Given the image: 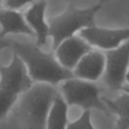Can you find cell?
<instances>
[{"mask_svg": "<svg viewBox=\"0 0 129 129\" xmlns=\"http://www.w3.org/2000/svg\"><path fill=\"white\" fill-rule=\"evenodd\" d=\"M5 45L23 61L33 81L54 86L75 78L71 71L59 64L54 53L43 51L35 43L10 40L5 41Z\"/></svg>", "mask_w": 129, "mask_h": 129, "instance_id": "cell-1", "label": "cell"}, {"mask_svg": "<svg viewBox=\"0 0 129 129\" xmlns=\"http://www.w3.org/2000/svg\"><path fill=\"white\" fill-rule=\"evenodd\" d=\"M57 94L54 86L37 83L19 95L13 112L21 129H46L47 119Z\"/></svg>", "mask_w": 129, "mask_h": 129, "instance_id": "cell-2", "label": "cell"}, {"mask_svg": "<svg viewBox=\"0 0 129 129\" xmlns=\"http://www.w3.org/2000/svg\"><path fill=\"white\" fill-rule=\"evenodd\" d=\"M102 7V2L84 9L70 3L62 13L49 18L47 23L48 35L53 39V50H55L64 40L74 36L76 32L95 27V16Z\"/></svg>", "mask_w": 129, "mask_h": 129, "instance_id": "cell-3", "label": "cell"}, {"mask_svg": "<svg viewBox=\"0 0 129 129\" xmlns=\"http://www.w3.org/2000/svg\"><path fill=\"white\" fill-rule=\"evenodd\" d=\"M61 88L62 97L68 105L80 106L84 110L98 109L108 113V109L99 97V88L95 83L73 78L63 81Z\"/></svg>", "mask_w": 129, "mask_h": 129, "instance_id": "cell-4", "label": "cell"}, {"mask_svg": "<svg viewBox=\"0 0 129 129\" xmlns=\"http://www.w3.org/2000/svg\"><path fill=\"white\" fill-rule=\"evenodd\" d=\"M104 80L112 91L121 90L129 65V40L114 50L105 52Z\"/></svg>", "mask_w": 129, "mask_h": 129, "instance_id": "cell-5", "label": "cell"}, {"mask_svg": "<svg viewBox=\"0 0 129 129\" xmlns=\"http://www.w3.org/2000/svg\"><path fill=\"white\" fill-rule=\"evenodd\" d=\"M33 83L26 65L14 52L10 65L0 66L1 90L19 96L27 91L34 85Z\"/></svg>", "mask_w": 129, "mask_h": 129, "instance_id": "cell-6", "label": "cell"}, {"mask_svg": "<svg viewBox=\"0 0 129 129\" xmlns=\"http://www.w3.org/2000/svg\"><path fill=\"white\" fill-rule=\"evenodd\" d=\"M80 37L91 46L111 50L120 46V43L129 40V28L120 29L103 28L95 26L80 31Z\"/></svg>", "mask_w": 129, "mask_h": 129, "instance_id": "cell-7", "label": "cell"}, {"mask_svg": "<svg viewBox=\"0 0 129 129\" xmlns=\"http://www.w3.org/2000/svg\"><path fill=\"white\" fill-rule=\"evenodd\" d=\"M91 50V46L83 38L74 35L61 43L54 56L61 66L72 72L80 59Z\"/></svg>", "mask_w": 129, "mask_h": 129, "instance_id": "cell-8", "label": "cell"}, {"mask_svg": "<svg viewBox=\"0 0 129 129\" xmlns=\"http://www.w3.org/2000/svg\"><path fill=\"white\" fill-rule=\"evenodd\" d=\"M105 57L99 50H90L77 63L72 72L75 78L87 81H98L105 72Z\"/></svg>", "mask_w": 129, "mask_h": 129, "instance_id": "cell-9", "label": "cell"}, {"mask_svg": "<svg viewBox=\"0 0 129 129\" xmlns=\"http://www.w3.org/2000/svg\"><path fill=\"white\" fill-rule=\"evenodd\" d=\"M46 7V1H34L24 13L25 21L36 37L35 45L39 48L46 44L48 37V25L45 21Z\"/></svg>", "mask_w": 129, "mask_h": 129, "instance_id": "cell-10", "label": "cell"}, {"mask_svg": "<svg viewBox=\"0 0 129 129\" xmlns=\"http://www.w3.org/2000/svg\"><path fill=\"white\" fill-rule=\"evenodd\" d=\"M0 39L9 34H24L34 36L33 30L25 21L24 14L19 11L0 9Z\"/></svg>", "mask_w": 129, "mask_h": 129, "instance_id": "cell-11", "label": "cell"}, {"mask_svg": "<svg viewBox=\"0 0 129 129\" xmlns=\"http://www.w3.org/2000/svg\"><path fill=\"white\" fill-rule=\"evenodd\" d=\"M68 125V104L58 92L52 103L46 123V129H66Z\"/></svg>", "mask_w": 129, "mask_h": 129, "instance_id": "cell-12", "label": "cell"}, {"mask_svg": "<svg viewBox=\"0 0 129 129\" xmlns=\"http://www.w3.org/2000/svg\"><path fill=\"white\" fill-rule=\"evenodd\" d=\"M107 109L119 116L117 129H129V94L124 92L115 99L101 98Z\"/></svg>", "mask_w": 129, "mask_h": 129, "instance_id": "cell-13", "label": "cell"}, {"mask_svg": "<svg viewBox=\"0 0 129 129\" xmlns=\"http://www.w3.org/2000/svg\"><path fill=\"white\" fill-rule=\"evenodd\" d=\"M19 96L0 89V120L14 106Z\"/></svg>", "mask_w": 129, "mask_h": 129, "instance_id": "cell-14", "label": "cell"}, {"mask_svg": "<svg viewBox=\"0 0 129 129\" xmlns=\"http://www.w3.org/2000/svg\"><path fill=\"white\" fill-rule=\"evenodd\" d=\"M66 129H95L90 120V110H84L79 119L67 125Z\"/></svg>", "mask_w": 129, "mask_h": 129, "instance_id": "cell-15", "label": "cell"}, {"mask_svg": "<svg viewBox=\"0 0 129 129\" xmlns=\"http://www.w3.org/2000/svg\"><path fill=\"white\" fill-rule=\"evenodd\" d=\"M32 2L29 1H21V0H5L2 2V5L5 7V9L12 11H18L21 7L25 6L26 5H30Z\"/></svg>", "mask_w": 129, "mask_h": 129, "instance_id": "cell-16", "label": "cell"}, {"mask_svg": "<svg viewBox=\"0 0 129 129\" xmlns=\"http://www.w3.org/2000/svg\"><path fill=\"white\" fill-rule=\"evenodd\" d=\"M121 90H123L124 92L129 94V86H128V85H124V86L121 88Z\"/></svg>", "mask_w": 129, "mask_h": 129, "instance_id": "cell-17", "label": "cell"}, {"mask_svg": "<svg viewBox=\"0 0 129 129\" xmlns=\"http://www.w3.org/2000/svg\"><path fill=\"white\" fill-rule=\"evenodd\" d=\"M4 48H6V46H5V41H0V51Z\"/></svg>", "mask_w": 129, "mask_h": 129, "instance_id": "cell-18", "label": "cell"}, {"mask_svg": "<svg viewBox=\"0 0 129 129\" xmlns=\"http://www.w3.org/2000/svg\"><path fill=\"white\" fill-rule=\"evenodd\" d=\"M125 80L128 82V86H129V65H128V68H127V71H126V76H125Z\"/></svg>", "mask_w": 129, "mask_h": 129, "instance_id": "cell-19", "label": "cell"}, {"mask_svg": "<svg viewBox=\"0 0 129 129\" xmlns=\"http://www.w3.org/2000/svg\"><path fill=\"white\" fill-rule=\"evenodd\" d=\"M2 5V2H1V1H0V5Z\"/></svg>", "mask_w": 129, "mask_h": 129, "instance_id": "cell-20", "label": "cell"}]
</instances>
